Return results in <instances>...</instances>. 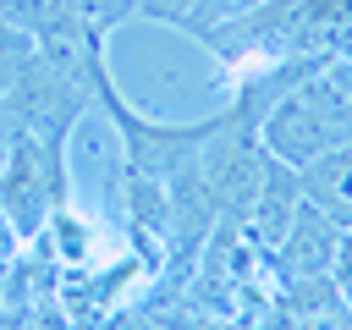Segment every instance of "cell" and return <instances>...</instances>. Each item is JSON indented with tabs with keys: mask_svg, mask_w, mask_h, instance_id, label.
<instances>
[{
	"mask_svg": "<svg viewBox=\"0 0 352 330\" xmlns=\"http://www.w3.org/2000/svg\"><path fill=\"white\" fill-rule=\"evenodd\" d=\"M55 204H72V192H66V143L11 132V143L0 154V214H6L11 236L22 248L38 242Z\"/></svg>",
	"mask_w": 352,
	"mask_h": 330,
	"instance_id": "1",
	"label": "cell"
},
{
	"mask_svg": "<svg viewBox=\"0 0 352 330\" xmlns=\"http://www.w3.org/2000/svg\"><path fill=\"white\" fill-rule=\"evenodd\" d=\"M297 204H302V170H292V165H280V160L264 154L258 192H253V209H248V220H242V236H248L258 253H270V248L286 236Z\"/></svg>",
	"mask_w": 352,
	"mask_h": 330,
	"instance_id": "4",
	"label": "cell"
},
{
	"mask_svg": "<svg viewBox=\"0 0 352 330\" xmlns=\"http://www.w3.org/2000/svg\"><path fill=\"white\" fill-rule=\"evenodd\" d=\"M60 11H66L94 44H104V38L132 16V0H60Z\"/></svg>",
	"mask_w": 352,
	"mask_h": 330,
	"instance_id": "6",
	"label": "cell"
},
{
	"mask_svg": "<svg viewBox=\"0 0 352 330\" xmlns=\"http://www.w3.org/2000/svg\"><path fill=\"white\" fill-rule=\"evenodd\" d=\"M302 198L314 209H324L341 231H352V143L302 165Z\"/></svg>",
	"mask_w": 352,
	"mask_h": 330,
	"instance_id": "5",
	"label": "cell"
},
{
	"mask_svg": "<svg viewBox=\"0 0 352 330\" xmlns=\"http://www.w3.org/2000/svg\"><path fill=\"white\" fill-rule=\"evenodd\" d=\"M330 286H336V297L352 308V231H341V242H336V264H330Z\"/></svg>",
	"mask_w": 352,
	"mask_h": 330,
	"instance_id": "8",
	"label": "cell"
},
{
	"mask_svg": "<svg viewBox=\"0 0 352 330\" xmlns=\"http://www.w3.org/2000/svg\"><path fill=\"white\" fill-rule=\"evenodd\" d=\"M336 242H341V226L302 198L297 214H292V226H286V236L264 253V264H270L286 286H292V280H319V275H330V264H336Z\"/></svg>",
	"mask_w": 352,
	"mask_h": 330,
	"instance_id": "3",
	"label": "cell"
},
{
	"mask_svg": "<svg viewBox=\"0 0 352 330\" xmlns=\"http://www.w3.org/2000/svg\"><path fill=\"white\" fill-rule=\"evenodd\" d=\"M253 6H264V0H192V6H187L182 33H187V38H198L204 28H214V22H226V16H242V11H253Z\"/></svg>",
	"mask_w": 352,
	"mask_h": 330,
	"instance_id": "7",
	"label": "cell"
},
{
	"mask_svg": "<svg viewBox=\"0 0 352 330\" xmlns=\"http://www.w3.org/2000/svg\"><path fill=\"white\" fill-rule=\"evenodd\" d=\"M341 143H346L341 126H330L297 88L258 116V148H264L270 160L292 165V170H302L308 160H319V154H330V148H341Z\"/></svg>",
	"mask_w": 352,
	"mask_h": 330,
	"instance_id": "2",
	"label": "cell"
}]
</instances>
